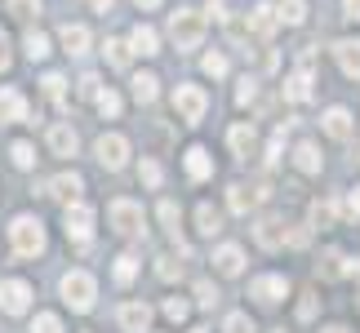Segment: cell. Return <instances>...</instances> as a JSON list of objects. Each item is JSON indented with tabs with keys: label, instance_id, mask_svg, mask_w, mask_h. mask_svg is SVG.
<instances>
[{
	"label": "cell",
	"instance_id": "obj_1",
	"mask_svg": "<svg viewBox=\"0 0 360 333\" xmlns=\"http://www.w3.org/2000/svg\"><path fill=\"white\" fill-rule=\"evenodd\" d=\"M9 244L18 258H40L45 254V222L32 218V214H18L9 222Z\"/></svg>",
	"mask_w": 360,
	"mask_h": 333
},
{
	"label": "cell",
	"instance_id": "obj_2",
	"mask_svg": "<svg viewBox=\"0 0 360 333\" xmlns=\"http://www.w3.org/2000/svg\"><path fill=\"white\" fill-rule=\"evenodd\" d=\"M107 222H112V231L116 235H124V240H138V235H143L147 227H143V204H138V200H112V204H107Z\"/></svg>",
	"mask_w": 360,
	"mask_h": 333
},
{
	"label": "cell",
	"instance_id": "obj_3",
	"mask_svg": "<svg viewBox=\"0 0 360 333\" xmlns=\"http://www.w3.org/2000/svg\"><path fill=\"white\" fill-rule=\"evenodd\" d=\"M58 289H63V302H67L72 311H89L94 298H98V285H94L89 271H67Z\"/></svg>",
	"mask_w": 360,
	"mask_h": 333
},
{
	"label": "cell",
	"instance_id": "obj_4",
	"mask_svg": "<svg viewBox=\"0 0 360 333\" xmlns=\"http://www.w3.org/2000/svg\"><path fill=\"white\" fill-rule=\"evenodd\" d=\"M169 36L178 49H196L205 40V18L196 9H178V13H169Z\"/></svg>",
	"mask_w": 360,
	"mask_h": 333
},
{
	"label": "cell",
	"instance_id": "obj_5",
	"mask_svg": "<svg viewBox=\"0 0 360 333\" xmlns=\"http://www.w3.org/2000/svg\"><path fill=\"white\" fill-rule=\"evenodd\" d=\"M63 222H67V240H72L76 249H89V235H94V209H89V204L72 200L67 214H63Z\"/></svg>",
	"mask_w": 360,
	"mask_h": 333
},
{
	"label": "cell",
	"instance_id": "obj_6",
	"mask_svg": "<svg viewBox=\"0 0 360 333\" xmlns=\"http://www.w3.org/2000/svg\"><path fill=\"white\" fill-rule=\"evenodd\" d=\"M174 111H178L187 124H196L205 111H210V93H205L200 85H178V89H174Z\"/></svg>",
	"mask_w": 360,
	"mask_h": 333
},
{
	"label": "cell",
	"instance_id": "obj_7",
	"mask_svg": "<svg viewBox=\"0 0 360 333\" xmlns=\"http://www.w3.org/2000/svg\"><path fill=\"white\" fill-rule=\"evenodd\" d=\"M94 156H98L103 169H124V160H129V143H124L120 133H103L98 143H94Z\"/></svg>",
	"mask_w": 360,
	"mask_h": 333
},
{
	"label": "cell",
	"instance_id": "obj_8",
	"mask_svg": "<svg viewBox=\"0 0 360 333\" xmlns=\"http://www.w3.org/2000/svg\"><path fill=\"white\" fill-rule=\"evenodd\" d=\"M32 307V285L27 280H5L0 285V311L5 315H22Z\"/></svg>",
	"mask_w": 360,
	"mask_h": 333
},
{
	"label": "cell",
	"instance_id": "obj_9",
	"mask_svg": "<svg viewBox=\"0 0 360 333\" xmlns=\"http://www.w3.org/2000/svg\"><path fill=\"white\" fill-rule=\"evenodd\" d=\"M289 294V280L285 275H258L254 285H249V298H258L262 307H276V302H285Z\"/></svg>",
	"mask_w": 360,
	"mask_h": 333
},
{
	"label": "cell",
	"instance_id": "obj_10",
	"mask_svg": "<svg viewBox=\"0 0 360 333\" xmlns=\"http://www.w3.org/2000/svg\"><path fill=\"white\" fill-rule=\"evenodd\" d=\"M116 325H120L124 333H147V325H151V307H147V302H124V307L116 311Z\"/></svg>",
	"mask_w": 360,
	"mask_h": 333
},
{
	"label": "cell",
	"instance_id": "obj_11",
	"mask_svg": "<svg viewBox=\"0 0 360 333\" xmlns=\"http://www.w3.org/2000/svg\"><path fill=\"white\" fill-rule=\"evenodd\" d=\"M262 200H267V187H262V183H258V187H240V183H236V187L227 191L231 214H249V209H258Z\"/></svg>",
	"mask_w": 360,
	"mask_h": 333
},
{
	"label": "cell",
	"instance_id": "obj_12",
	"mask_svg": "<svg viewBox=\"0 0 360 333\" xmlns=\"http://www.w3.org/2000/svg\"><path fill=\"white\" fill-rule=\"evenodd\" d=\"M254 240H258L262 249H281V244H289V231H285V222H281V218H258Z\"/></svg>",
	"mask_w": 360,
	"mask_h": 333
},
{
	"label": "cell",
	"instance_id": "obj_13",
	"mask_svg": "<svg viewBox=\"0 0 360 333\" xmlns=\"http://www.w3.org/2000/svg\"><path fill=\"white\" fill-rule=\"evenodd\" d=\"M129 53H138V58H156L160 53V40H156V32H151L147 22H138L129 32Z\"/></svg>",
	"mask_w": 360,
	"mask_h": 333
},
{
	"label": "cell",
	"instance_id": "obj_14",
	"mask_svg": "<svg viewBox=\"0 0 360 333\" xmlns=\"http://www.w3.org/2000/svg\"><path fill=\"white\" fill-rule=\"evenodd\" d=\"M80 191H85V183H80V174H58L53 183H45V196H58V200H80Z\"/></svg>",
	"mask_w": 360,
	"mask_h": 333
},
{
	"label": "cell",
	"instance_id": "obj_15",
	"mask_svg": "<svg viewBox=\"0 0 360 333\" xmlns=\"http://www.w3.org/2000/svg\"><path fill=\"white\" fill-rule=\"evenodd\" d=\"M0 120H9V124H18V120H27V98L13 85H5L0 89Z\"/></svg>",
	"mask_w": 360,
	"mask_h": 333
},
{
	"label": "cell",
	"instance_id": "obj_16",
	"mask_svg": "<svg viewBox=\"0 0 360 333\" xmlns=\"http://www.w3.org/2000/svg\"><path fill=\"white\" fill-rule=\"evenodd\" d=\"M45 143H49V151H53V156H76L80 138H76V129H72V124H53Z\"/></svg>",
	"mask_w": 360,
	"mask_h": 333
},
{
	"label": "cell",
	"instance_id": "obj_17",
	"mask_svg": "<svg viewBox=\"0 0 360 333\" xmlns=\"http://www.w3.org/2000/svg\"><path fill=\"white\" fill-rule=\"evenodd\" d=\"M321 124H325L329 138H338V143H347V138H352V111L347 107H329Z\"/></svg>",
	"mask_w": 360,
	"mask_h": 333
},
{
	"label": "cell",
	"instance_id": "obj_18",
	"mask_svg": "<svg viewBox=\"0 0 360 333\" xmlns=\"http://www.w3.org/2000/svg\"><path fill=\"white\" fill-rule=\"evenodd\" d=\"M58 40H63V49L72 53V58H85V53H89V32L80 22H67L58 32Z\"/></svg>",
	"mask_w": 360,
	"mask_h": 333
},
{
	"label": "cell",
	"instance_id": "obj_19",
	"mask_svg": "<svg viewBox=\"0 0 360 333\" xmlns=\"http://www.w3.org/2000/svg\"><path fill=\"white\" fill-rule=\"evenodd\" d=\"M214 267H218V275H240L245 271V249L240 244H223L214 254Z\"/></svg>",
	"mask_w": 360,
	"mask_h": 333
},
{
	"label": "cell",
	"instance_id": "obj_20",
	"mask_svg": "<svg viewBox=\"0 0 360 333\" xmlns=\"http://www.w3.org/2000/svg\"><path fill=\"white\" fill-rule=\"evenodd\" d=\"M334 58H338V67H342V76H360V40H338L334 45Z\"/></svg>",
	"mask_w": 360,
	"mask_h": 333
},
{
	"label": "cell",
	"instance_id": "obj_21",
	"mask_svg": "<svg viewBox=\"0 0 360 333\" xmlns=\"http://www.w3.org/2000/svg\"><path fill=\"white\" fill-rule=\"evenodd\" d=\"M285 98L289 103H307L311 98V67H298V72L285 80Z\"/></svg>",
	"mask_w": 360,
	"mask_h": 333
},
{
	"label": "cell",
	"instance_id": "obj_22",
	"mask_svg": "<svg viewBox=\"0 0 360 333\" xmlns=\"http://www.w3.org/2000/svg\"><path fill=\"white\" fill-rule=\"evenodd\" d=\"M316 275H321V280H338V275H347V258H342L338 249H325L321 262H316Z\"/></svg>",
	"mask_w": 360,
	"mask_h": 333
},
{
	"label": "cell",
	"instance_id": "obj_23",
	"mask_svg": "<svg viewBox=\"0 0 360 333\" xmlns=\"http://www.w3.org/2000/svg\"><path fill=\"white\" fill-rule=\"evenodd\" d=\"M227 138H231V151H236L240 160H249V156H254V147H258V133H254V124H236V129H231Z\"/></svg>",
	"mask_w": 360,
	"mask_h": 333
},
{
	"label": "cell",
	"instance_id": "obj_24",
	"mask_svg": "<svg viewBox=\"0 0 360 333\" xmlns=\"http://www.w3.org/2000/svg\"><path fill=\"white\" fill-rule=\"evenodd\" d=\"M249 32L271 36L276 32V5H254V9H249Z\"/></svg>",
	"mask_w": 360,
	"mask_h": 333
},
{
	"label": "cell",
	"instance_id": "obj_25",
	"mask_svg": "<svg viewBox=\"0 0 360 333\" xmlns=\"http://www.w3.org/2000/svg\"><path fill=\"white\" fill-rule=\"evenodd\" d=\"M187 174L196 178V183H205V178L214 174V160H210V151H205V147H191L187 151Z\"/></svg>",
	"mask_w": 360,
	"mask_h": 333
},
{
	"label": "cell",
	"instance_id": "obj_26",
	"mask_svg": "<svg viewBox=\"0 0 360 333\" xmlns=\"http://www.w3.org/2000/svg\"><path fill=\"white\" fill-rule=\"evenodd\" d=\"M156 85H160V80L151 76V72H138V76L129 80V93H134L138 103H156Z\"/></svg>",
	"mask_w": 360,
	"mask_h": 333
},
{
	"label": "cell",
	"instance_id": "obj_27",
	"mask_svg": "<svg viewBox=\"0 0 360 333\" xmlns=\"http://www.w3.org/2000/svg\"><path fill=\"white\" fill-rule=\"evenodd\" d=\"M294 164L302 174H321V151H316V143H298L294 147Z\"/></svg>",
	"mask_w": 360,
	"mask_h": 333
},
{
	"label": "cell",
	"instance_id": "obj_28",
	"mask_svg": "<svg viewBox=\"0 0 360 333\" xmlns=\"http://www.w3.org/2000/svg\"><path fill=\"white\" fill-rule=\"evenodd\" d=\"M196 231L200 235H218V231H223V214H218L214 204H200V209H196Z\"/></svg>",
	"mask_w": 360,
	"mask_h": 333
},
{
	"label": "cell",
	"instance_id": "obj_29",
	"mask_svg": "<svg viewBox=\"0 0 360 333\" xmlns=\"http://www.w3.org/2000/svg\"><path fill=\"white\" fill-rule=\"evenodd\" d=\"M302 18H307V5H302V0H281V5H276V22L298 27Z\"/></svg>",
	"mask_w": 360,
	"mask_h": 333
},
{
	"label": "cell",
	"instance_id": "obj_30",
	"mask_svg": "<svg viewBox=\"0 0 360 333\" xmlns=\"http://www.w3.org/2000/svg\"><path fill=\"white\" fill-rule=\"evenodd\" d=\"M94 107H98V116L116 120L120 116V93L116 89H94Z\"/></svg>",
	"mask_w": 360,
	"mask_h": 333
},
{
	"label": "cell",
	"instance_id": "obj_31",
	"mask_svg": "<svg viewBox=\"0 0 360 333\" xmlns=\"http://www.w3.org/2000/svg\"><path fill=\"white\" fill-rule=\"evenodd\" d=\"M22 49H27V58H32V63H40V58H49V36H45V32H27V40H22Z\"/></svg>",
	"mask_w": 360,
	"mask_h": 333
},
{
	"label": "cell",
	"instance_id": "obj_32",
	"mask_svg": "<svg viewBox=\"0 0 360 333\" xmlns=\"http://www.w3.org/2000/svg\"><path fill=\"white\" fill-rule=\"evenodd\" d=\"M311 222L316 227H334L338 222V200H316L311 204Z\"/></svg>",
	"mask_w": 360,
	"mask_h": 333
},
{
	"label": "cell",
	"instance_id": "obj_33",
	"mask_svg": "<svg viewBox=\"0 0 360 333\" xmlns=\"http://www.w3.org/2000/svg\"><path fill=\"white\" fill-rule=\"evenodd\" d=\"M103 58L116 67V72H124V67H129V45H120V40H107L103 45Z\"/></svg>",
	"mask_w": 360,
	"mask_h": 333
},
{
	"label": "cell",
	"instance_id": "obj_34",
	"mask_svg": "<svg viewBox=\"0 0 360 333\" xmlns=\"http://www.w3.org/2000/svg\"><path fill=\"white\" fill-rule=\"evenodd\" d=\"M40 85H45V98H53V103H58V107L67 103V80H63L58 72H49L45 80H40Z\"/></svg>",
	"mask_w": 360,
	"mask_h": 333
},
{
	"label": "cell",
	"instance_id": "obj_35",
	"mask_svg": "<svg viewBox=\"0 0 360 333\" xmlns=\"http://www.w3.org/2000/svg\"><path fill=\"white\" fill-rule=\"evenodd\" d=\"M160 222H165V231L178 240V222H183V214H178V204L174 200H160Z\"/></svg>",
	"mask_w": 360,
	"mask_h": 333
},
{
	"label": "cell",
	"instance_id": "obj_36",
	"mask_svg": "<svg viewBox=\"0 0 360 333\" xmlns=\"http://www.w3.org/2000/svg\"><path fill=\"white\" fill-rule=\"evenodd\" d=\"M9 156H13V164H18V169H32V164H36V147H32V143H13Z\"/></svg>",
	"mask_w": 360,
	"mask_h": 333
},
{
	"label": "cell",
	"instance_id": "obj_37",
	"mask_svg": "<svg viewBox=\"0 0 360 333\" xmlns=\"http://www.w3.org/2000/svg\"><path fill=\"white\" fill-rule=\"evenodd\" d=\"M138 275V258H129V254H120L116 258V285H129Z\"/></svg>",
	"mask_w": 360,
	"mask_h": 333
},
{
	"label": "cell",
	"instance_id": "obj_38",
	"mask_svg": "<svg viewBox=\"0 0 360 333\" xmlns=\"http://www.w3.org/2000/svg\"><path fill=\"white\" fill-rule=\"evenodd\" d=\"M9 13H13V18H22V22H32L36 13H40V0H9Z\"/></svg>",
	"mask_w": 360,
	"mask_h": 333
},
{
	"label": "cell",
	"instance_id": "obj_39",
	"mask_svg": "<svg viewBox=\"0 0 360 333\" xmlns=\"http://www.w3.org/2000/svg\"><path fill=\"white\" fill-rule=\"evenodd\" d=\"M223 333H254V320H249L245 311H231L223 320Z\"/></svg>",
	"mask_w": 360,
	"mask_h": 333
},
{
	"label": "cell",
	"instance_id": "obj_40",
	"mask_svg": "<svg viewBox=\"0 0 360 333\" xmlns=\"http://www.w3.org/2000/svg\"><path fill=\"white\" fill-rule=\"evenodd\" d=\"M32 333H63V320H58V315H49V311H40L36 320H32Z\"/></svg>",
	"mask_w": 360,
	"mask_h": 333
},
{
	"label": "cell",
	"instance_id": "obj_41",
	"mask_svg": "<svg viewBox=\"0 0 360 333\" xmlns=\"http://www.w3.org/2000/svg\"><path fill=\"white\" fill-rule=\"evenodd\" d=\"M165 315H169L174 325H183L187 315H191V302H183V298H169V302H165Z\"/></svg>",
	"mask_w": 360,
	"mask_h": 333
},
{
	"label": "cell",
	"instance_id": "obj_42",
	"mask_svg": "<svg viewBox=\"0 0 360 333\" xmlns=\"http://www.w3.org/2000/svg\"><path fill=\"white\" fill-rule=\"evenodd\" d=\"M138 178H143L147 187H160V178H165V169H160L156 160H143V164H138Z\"/></svg>",
	"mask_w": 360,
	"mask_h": 333
},
{
	"label": "cell",
	"instance_id": "obj_43",
	"mask_svg": "<svg viewBox=\"0 0 360 333\" xmlns=\"http://www.w3.org/2000/svg\"><path fill=\"white\" fill-rule=\"evenodd\" d=\"M156 275L160 280H178V275H183V262L178 258H156Z\"/></svg>",
	"mask_w": 360,
	"mask_h": 333
},
{
	"label": "cell",
	"instance_id": "obj_44",
	"mask_svg": "<svg viewBox=\"0 0 360 333\" xmlns=\"http://www.w3.org/2000/svg\"><path fill=\"white\" fill-rule=\"evenodd\" d=\"M254 98H258V80H249V76H245V80H240V89H236V103L249 107Z\"/></svg>",
	"mask_w": 360,
	"mask_h": 333
},
{
	"label": "cell",
	"instance_id": "obj_45",
	"mask_svg": "<svg viewBox=\"0 0 360 333\" xmlns=\"http://www.w3.org/2000/svg\"><path fill=\"white\" fill-rule=\"evenodd\" d=\"M196 302H200V307H214V302H218V289L210 280H196Z\"/></svg>",
	"mask_w": 360,
	"mask_h": 333
},
{
	"label": "cell",
	"instance_id": "obj_46",
	"mask_svg": "<svg viewBox=\"0 0 360 333\" xmlns=\"http://www.w3.org/2000/svg\"><path fill=\"white\" fill-rule=\"evenodd\" d=\"M205 72H210V76H227V58H223V53H205Z\"/></svg>",
	"mask_w": 360,
	"mask_h": 333
},
{
	"label": "cell",
	"instance_id": "obj_47",
	"mask_svg": "<svg viewBox=\"0 0 360 333\" xmlns=\"http://www.w3.org/2000/svg\"><path fill=\"white\" fill-rule=\"evenodd\" d=\"M342 214H347V218H360V187L347 191V200H342Z\"/></svg>",
	"mask_w": 360,
	"mask_h": 333
},
{
	"label": "cell",
	"instance_id": "obj_48",
	"mask_svg": "<svg viewBox=\"0 0 360 333\" xmlns=\"http://www.w3.org/2000/svg\"><path fill=\"white\" fill-rule=\"evenodd\" d=\"M311 315H316V298H302L298 302V320H311Z\"/></svg>",
	"mask_w": 360,
	"mask_h": 333
},
{
	"label": "cell",
	"instance_id": "obj_49",
	"mask_svg": "<svg viewBox=\"0 0 360 333\" xmlns=\"http://www.w3.org/2000/svg\"><path fill=\"white\" fill-rule=\"evenodd\" d=\"M9 58H13V53H9V36L0 32V72H5V67H9Z\"/></svg>",
	"mask_w": 360,
	"mask_h": 333
},
{
	"label": "cell",
	"instance_id": "obj_50",
	"mask_svg": "<svg viewBox=\"0 0 360 333\" xmlns=\"http://www.w3.org/2000/svg\"><path fill=\"white\" fill-rule=\"evenodd\" d=\"M342 13H347L352 22H360V0H342Z\"/></svg>",
	"mask_w": 360,
	"mask_h": 333
},
{
	"label": "cell",
	"instance_id": "obj_51",
	"mask_svg": "<svg viewBox=\"0 0 360 333\" xmlns=\"http://www.w3.org/2000/svg\"><path fill=\"white\" fill-rule=\"evenodd\" d=\"M89 5H94V13H107V9H112V0H89Z\"/></svg>",
	"mask_w": 360,
	"mask_h": 333
},
{
	"label": "cell",
	"instance_id": "obj_52",
	"mask_svg": "<svg viewBox=\"0 0 360 333\" xmlns=\"http://www.w3.org/2000/svg\"><path fill=\"white\" fill-rule=\"evenodd\" d=\"M134 5H143V9H156V5H160V0H134Z\"/></svg>",
	"mask_w": 360,
	"mask_h": 333
},
{
	"label": "cell",
	"instance_id": "obj_53",
	"mask_svg": "<svg viewBox=\"0 0 360 333\" xmlns=\"http://www.w3.org/2000/svg\"><path fill=\"white\" fill-rule=\"evenodd\" d=\"M321 333H347V329H342V325H329V329H321Z\"/></svg>",
	"mask_w": 360,
	"mask_h": 333
},
{
	"label": "cell",
	"instance_id": "obj_54",
	"mask_svg": "<svg viewBox=\"0 0 360 333\" xmlns=\"http://www.w3.org/2000/svg\"><path fill=\"white\" fill-rule=\"evenodd\" d=\"M191 333H210V329H191Z\"/></svg>",
	"mask_w": 360,
	"mask_h": 333
}]
</instances>
